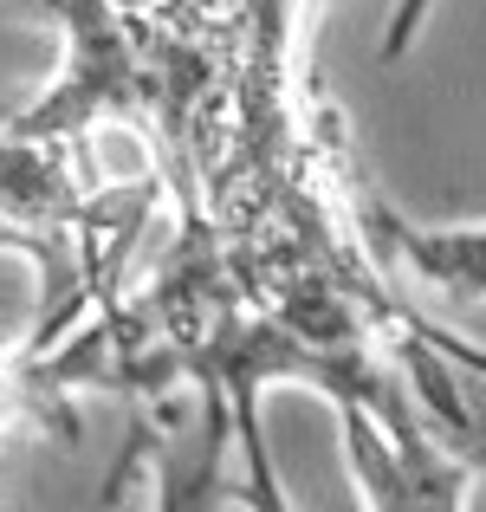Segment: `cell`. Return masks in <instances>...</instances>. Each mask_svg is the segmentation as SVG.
Returning a JSON list of instances; mask_svg holds the SVG:
<instances>
[{
    "instance_id": "2",
    "label": "cell",
    "mask_w": 486,
    "mask_h": 512,
    "mask_svg": "<svg viewBox=\"0 0 486 512\" xmlns=\"http://www.w3.org/2000/svg\"><path fill=\"white\" fill-rule=\"evenodd\" d=\"M150 461L156 474V512H221V506H247V487L227 480L234 461V415L214 389H201V415H188L175 396H156V415L130 428V448L117 461L111 487L130 467ZM104 487V493H111Z\"/></svg>"
},
{
    "instance_id": "3",
    "label": "cell",
    "mask_w": 486,
    "mask_h": 512,
    "mask_svg": "<svg viewBox=\"0 0 486 512\" xmlns=\"http://www.w3.org/2000/svg\"><path fill=\"white\" fill-rule=\"evenodd\" d=\"M337 428H344V467L363 493V512H467L474 474L448 461L422 422L383 428L370 409L337 402Z\"/></svg>"
},
{
    "instance_id": "5",
    "label": "cell",
    "mask_w": 486,
    "mask_h": 512,
    "mask_svg": "<svg viewBox=\"0 0 486 512\" xmlns=\"http://www.w3.org/2000/svg\"><path fill=\"white\" fill-rule=\"evenodd\" d=\"M7 428H46V415H39V402L26 396V383L7 370V357H0V435Z\"/></svg>"
},
{
    "instance_id": "1",
    "label": "cell",
    "mask_w": 486,
    "mask_h": 512,
    "mask_svg": "<svg viewBox=\"0 0 486 512\" xmlns=\"http://www.w3.org/2000/svg\"><path fill=\"white\" fill-rule=\"evenodd\" d=\"M331 195L376 273H409L435 305H486V227H415L331 156Z\"/></svg>"
},
{
    "instance_id": "4",
    "label": "cell",
    "mask_w": 486,
    "mask_h": 512,
    "mask_svg": "<svg viewBox=\"0 0 486 512\" xmlns=\"http://www.w3.org/2000/svg\"><path fill=\"white\" fill-rule=\"evenodd\" d=\"M383 357H389V370H396L402 396H409L415 422L428 428V441H435L448 461H461L474 480H486V376L448 363L441 350H428L422 338H409V331L383 338Z\"/></svg>"
}]
</instances>
